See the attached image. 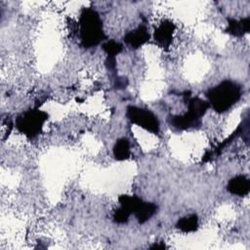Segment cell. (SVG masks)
I'll return each instance as SVG.
<instances>
[{
    "label": "cell",
    "mask_w": 250,
    "mask_h": 250,
    "mask_svg": "<svg viewBox=\"0 0 250 250\" xmlns=\"http://www.w3.org/2000/svg\"><path fill=\"white\" fill-rule=\"evenodd\" d=\"M113 153L118 160L126 159L130 154V144L128 140L123 138L117 141L113 147Z\"/></svg>",
    "instance_id": "cell-9"
},
{
    "label": "cell",
    "mask_w": 250,
    "mask_h": 250,
    "mask_svg": "<svg viewBox=\"0 0 250 250\" xmlns=\"http://www.w3.org/2000/svg\"><path fill=\"white\" fill-rule=\"evenodd\" d=\"M173 31H174V24L171 21H164L160 23L156 30H155V40L158 42V44L162 45L163 47H167L170 45L172 37H173Z\"/></svg>",
    "instance_id": "cell-7"
},
{
    "label": "cell",
    "mask_w": 250,
    "mask_h": 250,
    "mask_svg": "<svg viewBox=\"0 0 250 250\" xmlns=\"http://www.w3.org/2000/svg\"><path fill=\"white\" fill-rule=\"evenodd\" d=\"M207 97L212 107L222 113L229 109L241 97V87L235 82L226 80L211 88Z\"/></svg>",
    "instance_id": "cell-1"
},
{
    "label": "cell",
    "mask_w": 250,
    "mask_h": 250,
    "mask_svg": "<svg viewBox=\"0 0 250 250\" xmlns=\"http://www.w3.org/2000/svg\"><path fill=\"white\" fill-rule=\"evenodd\" d=\"M198 225V219L196 217V215L192 214V215H188L185 218H182L181 220H179L177 227L184 230V231H193L196 229Z\"/></svg>",
    "instance_id": "cell-10"
},
{
    "label": "cell",
    "mask_w": 250,
    "mask_h": 250,
    "mask_svg": "<svg viewBox=\"0 0 250 250\" xmlns=\"http://www.w3.org/2000/svg\"><path fill=\"white\" fill-rule=\"evenodd\" d=\"M228 189L232 194H236L238 196L248 194L250 189V182L248 177L245 175H238L230 179L228 183Z\"/></svg>",
    "instance_id": "cell-5"
},
{
    "label": "cell",
    "mask_w": 250,
    "mask_h": 250,
    "mask_svg": "<svg viewBox=\"0 0 250 250\" xmlns=\"http://www.w3.org/2000/svg\"><path fill=\"white\" fill-rule=\"evenodd\" d=\"M46 120V114L39 110H30L23 114V116L20 119L19 126H21V131L24 134L33 137L42 128V124Z\"/></svg>",
    "instance_id": "cell-4"
},
{
    "label": "cell",
    "mask_w": 250,
    "mask_h": 250,
    "mask_svg": "<svg viewBox=\"0 0 250 250\" xmlns=\"http://www.w3.org/2000/svg\"><path fill=\"white\" fill-rule=\"evenodd\" d=\"M127 115L133 123L151 133H158L159 122L157 117L151 111L136 106H129L127 109Z\"/></svg>",
    "instance_id": "cell-3"
},
{
    "label": "cell",
    "mask_w": 250,
    "mask_h": 250,
    "mask_svg": "<svg viewBox=\"0 0 250 250\" xmlns=\"http://www.w3.org/2000/svg\"><path fill=\"white\" fill-rule=\"evenodd\" d=\"M250 27V19L243 18L239 21H236L234 19L229 20V25H228V32L231 33L235 36H241L244 33H247Z\"/></svg>",
    "instance_id": "cell-8"
},
{
    "label": "cell",
    "mask_w": 250,
    "mask_h": 250,
    "mask_svg": "<svg viewBox=\"0 0 250 250\" xmlns=\"http://www.w3.org/2000/svg\"><path fill=\"white\" fill-rule=\"evenodd\" d=\"M80 35L85 47L99 44L104 37L103 22L99 14L92 9H84L80 15Z\"/></svg>",
    "instance_id": "cell-2"
},
{
    "label": "cell",
    "mask_w": 250,
    "mask_h": 250,
    "mask_svg": "<svg viewBox=\"0 0 250 250\" xmlns=\"http://www.w3.org/2000/svg\"><path fill=\"white\" fill-rule=\"evenodd\" d=\"M148 37L149 35L146 27L145 25H140L136 29L128 32L124 37V41L131 47L138 48L142 46L148 39Z\"/></svg>",
    "instance_id": "cell-6"
}]
</instances>
